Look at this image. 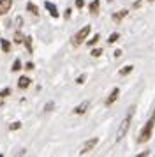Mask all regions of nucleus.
<instances>
[{"label":"nucleus","mask_w":155,"mask_h":157,"mask_svg":"<svg viewBox=\"0 0 155 157\" xmlns=\"http://www.w3.org/2000/svg\"><path fill=\"white\" fill-rule=\"evenodd\" d=\"M153 127H155V109L153 113H152V117L148 118V122L145 124V127L141 129L139 136H138V143H146L150 138H152V132H153Z\"/></svg>","instance_id":"f257e3e1"},{"label":"nucleus","mask_w":155,"mask_h":157,"mask_svg":"<svg viewBox=\"0 0 155 157\" xmlns=\"http://www.w3.org/2000/svg\"><path fill=\"white\" fill-rule=\"evenodd\" d=\"M132 115H134V106H130V108H129V113H127V117L122 120L118 131H116V141H120V140L127 134V131H129V127H130V122H132Z\"/></svg>","instance_id":"f03ea898"},{"label":"nucleus","mask_w":155,"mask_h":157,"mask_svg":"<svg viewBox=\"0 0 155 157\" xmlns=\"http://www.w3.org/2000/svg\"><path fill=\"white\" fill-rule=\"evenodd\" d=\"M90 30H92V27H90V25H86V27H83V29L79 30V32H78L76 36L72 37V44H74V46H79V44L83 43V41L86 39V37H88V34H90Z\"/></svg>","instance_id":"7ed1b4c3"},{"label":"nucleus","mask_w":155,"mask_h":157,"mask_svg":"<svg viewBox=\"0 0 155 157\" xmlns=\"http://www.w3.org/2000/svg\"><path fill=\"white\" fill-rule=\"evenodd\" d=\"M97 143H99V138H92V140H88V141L81 147V150H79L78 154H79V155H86L88 152H92V150L95 148V145H97Z\"/></svg>","instance_id":"20e7f679"},{"label":"nucleus","mask_w":155,"mask_h":157,"mask_svg":"<svg viewBox=\"0 0 155 157\" xmlns=\"http://www.w3.org/2000/svg\"><path fill=\"white\" fill-rule=\"evenodd\" d=\"M11 6H13V0H0V16L7 14Z\"/></svg>","instance_id":"39448f33"},{"label":"nucleus","mask_w":155,"mask_h":157,"mask_svg":"<svg viewBox=\"0 0 155 157\" xmlns=\"http://www.w3.org/2000/svg\"><path fill=\"white\" fill-rule=\"evenodd\" d=\"M118 95H120V88H113L111 94H109V97L106 99V106H111L113 102L118 99Z\"/></svg>","instance_id":"423d86ee"},{"label":"nucleus","mask_w":155,"mask_h":157,"mask_svg":"<svg viewBox=\"0 0 155 157\" xmlns=\"http://www.w3.org/2000/svg\"><path fill=\"white\" fill-rule=\"evenodd\" d=\"M44 7L49 11V14L53 16V18H58L60 16V13H58V9H56L55 4H51V2H44Z\"/></svg>","instance_id":"0eeeda50"},{"label":"nucleus","mask_w":155,"mask_h":157,"mask_svg":"<svg viewBox=\"0 0 155 157\" xmlns=\"http://www.w3.org/2000/svg\"><path fill=\"white\" fill-rule=\"evenodd\" d=\"M88 106H90V102H88V101H83V102H81L79 106L74 108V113H76V115H83L85 111L88 109Z\"/></svg>","instance_id":"6e6552de"},{"label":"nucleus","mask_w":155,"mask_h":157,"mask_svg":"<svg viewBox=\"0 0 155 157\" xmlns=\"http://www.w3.org/2000/svg\"><path fill=\"white\" fill-rule=\"evenodd\" d=\"M127 13H129V11H125V9H123V11H120V13H115V14H113V20H115L116 23L122 21V20L127 16Z\"/></svg>","instance_id":"1a4fd4ad"},{"label":"nucleus","mask_w":155,"mask_h":157,"mask_svg":"<svg viewBox=\"0 0 155 157\" xmlns=\"http://www.w3.org/2000/svg\"><path fill=\"white\" fill-rule=\"evenodd\" d=\"M28 85H30V79H28L27 76H21V78L18 79V86H20V88H27Z\"/></svg>","instance_id":"9d476101"},{"label":"nucleus","mask_w":155,"mask_h":157,"mask_svg":"<svg viewBox=\"0 0 155 157\" xmlns=\"http://www.w3.org/2000/svg\"><path fill=\"white\" fill-rule=\"evenodd\" d=\"M27 9L32 13V14H35V16L39 14V9H37V6H35V4H32V2H28V4H27Z\"/></svg>","instance_id":"9b49d317"},{"label":"nucleus","mask_w":155,"mask_h":157,"mask_svg":"<svg viewBox=\"0 0 155 157\" xmlns=\"http://www.w3.org/2000/svg\"><path fill=\"white\" fill-rule=\"evenodd\" d=\"M90 13L92 14H97L99 13V0H93L90 4Z\"/></svg>","instance_id":"f8f14e48"},{"label":"nucleus","mask_w":155,"mask_h":157,"mask_svg":"<svg viewBox=\"0 0 155 157\" xmlns=\"http://www.w3.org/2000/svg\"><path fill=\"white\" fill-rule=\"evenodd\" d=\"M118 39H120V34H116V32H115V34H111V36H109V39H108V43H109V44H113V43H116Z\"/></svg>","instance_id":"ddd939ff"},{"label":"nucleus","mask_w":155,"mask_h":157,"mask_svg":"<svg viewBox=\"0 0 155 157\" xmlns=\"http://www.w3.org/2000/svg\"><path fill=\"white\" fill-rule=\"evenodd\" d=\"M130 71H132V65H125L123 69H120V74H122V76H127Z\"/></svg>","instance_id":"4468645a"},{"label":"nucleus","mask_w":155,"mask_h":157,"mask_svg":"<svg viewBox=\"0 0 155 157\" xmlns=\"http://www.w3.org/2000/svg\"><path fill=\"white\" fill-rule=\"evenodd\" d=\"M23 43L27 44V50L32 53V37H25V39H23Z\"/></svg>","instance_id":"2eb2a0df"},{"label":"nucleus","mask_w":155,"mask_h":157,"mask_svg":"<svg viewBox=\"0 0 155 157\" xmlns=\"http://www.w3.org/2000/svg\"><path fill=\"white\" fill-rule=\"evenodd\" d=\"M20 69H21V62H20V60H14V62H13V67H11V71L16 72V71H20Z\"/></svg>","instance_id":"dca6fc26"},{"label":"nucleus","mask_w":155,"mask_h":157,"mask_svg":"<svg viewBox=\"0 0 155 157\" xmlns=\"http://www.w3.org/2000/svg\"><path fill=\"white\" fill-rule=\"evenodd\" d=\"M2 50L6 51V53H9V50H11V44L7 43L6 39H2Z\"/></svg>","instance_id":"f3484780"},{"label":"nucleus","mask_w":155,"mask_h":157,"mask_svg":"<svg viewBox=\"0 0 155 157\" xmlns=\"http://www.w3.org/2000/svg\"><path fill=\"white\" fill-rule=\"evenodd\" d=\"M99 39H100V37H99V34H95V36L92 37L90 41H88V46H93V44H97V43H99Z\"/></svg>","instance_id":"a211bd4d"},{"label":"nucleus","mask_w":155,"mask_h":157,"mask_svg":"<svg viewBox=\"0 0 155 157\" xmlns=\"http://www.w3.org/2000/svg\"><path fill=\"white\" fill-rule=\"evenodd\" d=\"M23 39H25V37L21 36V32H16V36H14V43H23Z\"/></svg>","instance_id":"6ab92c4d"},{"label":"nucleus","mask_w":155,"mask_h":157,"mask_svg":"<svg viewBox=\"0 0 155 157\" xmlns=\"http://www.w3.org/2000/svg\"><path fill=\"white\" fill-rule=\"evenodd\" d=\"M100 55H102V50H99V48L92 50V57H100Z\"/></svg>","instance_id":"aec40b11"},{"label":"nucleus","mask_w":155,"mask_h":157,"mask_svg":"<svg viewBox=\"0 0 155 157\" xmlns=\"http://www.w3.org/2000/svg\"><path fill=\"white\" fill-rule=\"evenodd\" d=\"M20 127H21L20 122H14V124H11V125H9V129H11V131H16V129H20Z\"/></svg>","instance_id":"412c9836"},{"label":"nucleus","mask_w":155,"mask_h":157,"mask_svg":"<svg viewBox=\"0 0 155 157\" xmlns=\"http://www.w3.org/2000/svg\"><path fill=\"white\" fill-rule=\"evenodd\" d=\"M9 94H11V90H9V88H4V90H2V92H0V97H2V99H4V97H7V95H9Z\"/></svg>","instance_id":"4be33fe9"},{"label":"nucleus","mask_w":155,"mask_h":157,"mask_svg":"<svg viewBox=\"0 0 155 157\" xmlns=\"http://www.w3.org/2000/svg\"><path fill=\"white\" fill-rule=\"evenodd\" d=\"M85 78H86L85 74H83V76H79V78L76 79V83H78V85H83V83H85Z\"/></svg>","instance_id":"5701e85b"},{"label":"nucleus","mask_w":155,"mask_h":157,"mask_svg":"<svg viewBox=\"0 0 155 157\" xmlns=\"http://www.w3.org/2000/svg\"><path fill=\"white\" fill-rule=\"evenodd\" d=\"M83 6H85V0H76V7H79V9H81Z\"/></svg>","instance_id":"b1692460"},{"label":"nucleus","mask_w":155,"mask_h":157,"mask_svg":"<svg viewBox=\"0 0 155 157\" xmlns=\"http://www.w3.org/2000/svg\"><path fill=\"white\" fill-rule=\"evenodd\" d=\"M25 69H27V71H32V69H34V64H32V62H28V64L25 65Z\"/></svg>","instance_id":"393cba45"},{"label":"nucleus","mask_w":155,"mask_h":157,"mask_svg":"<svg viewBox=\"0 0 155 157\" xmlns=\"http://www.w3.org/2000/svg\"><path fill=\"white\" fill-rule=\"evenodd\" d=\"M134 9H138V7H141V0H136V2H134V6H132Z\"/></svg>","instance_id":"a878e982"},{"label":"nucleus","mask_w":155,"mask_h":157,"mask_svg":"<svg viewBox=\"0 0 155 157\" xmlns=\"http://www.w3.org/2000/svg\"><path fill=\"white\" fill-rule=\"evenodd\" d=\"M51 108H53V102H48V104H46V106H44V109H46V111H49V109H51Z\"/></svg>","instance_id":"bb28decb"},{"label":"nucleus","mask_w":155,"mask_h":157,"mask_svg":"<svg viewBox=\"0 0 155 157\" xmlns=\"http://www.w3.org/2000/svg\"><path fill=\"white\" fill-rule=\"evenodd\" d=\"M148 2H153V0H148Z\"/></svg>","instance_id":"cd10ccee"}]
</instances>
